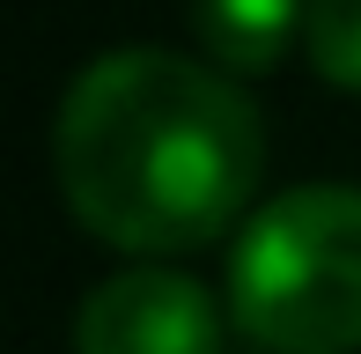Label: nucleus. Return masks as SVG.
<instances>
[{
	"instance_id": "f257e3e1",
	"label": "nucleus",
	"mask_w": 361,
	"mask_h": 354,
	"mask_svg": "<svg viewBox=\"0 0 361 354\" xmlns=\"http://www.w3.org/2000/svg\"><path fill=\"white\" fill-rule=\"evenodd\" d=\"M52 170L89 236L200 251L243 214L266 170V126L221 67L170 44H118L59 96Z\"/></svg>"
},
{
	"instance_id": "f03ea898",
	"label": "nucleus",
	"mask_w": 361,
	"mask_h": 354,
	"mask_svg": "<svg viewBox=\"0 0 361 354\" xmlns=\"http://www.w3.org/2000/svg\"><path fill=\"white\" fill-rule=\"evenodd\" d=\"M236 332L273 354L361 347V185H295L228 251Z\"/></svg>"
},
{
	"instance_id": "7ed1b4c3",
	"label": "nucleus",
	"mask_w": 361,
	"mask_h": 354,
	"mask_svg": "<svg viewBox=\"0 0 361 354\" xmlns=\"http://www.w3.org/2000/svg\"><path fill=\"white\" fill-rule=\"evenodd\" d=\"M74 354H221V310L170 266H126L81 295Z\"/></svg>"
},
{
	"instance_id": "20e7f679",
	"label": "nucleus",
	"mask_w": 361,
	"mask_h": 354,
	"mask_svg": "<svg viewBox=\"0 0 361 354\" xmlns=\"http://www.w3.org/2000/svg\"><path fill=\"white\" fill-rule=\"evenodd\" d=\"M185 8L221 74H266L310 23V0H185Z\"/></svg>"
},
{
	"instance_id": "39448f33",
	"label": "nucleus",
	"mask_w": 361,
	"mask_h": 354,
	"mask_svg": "<svg viewBox=\"0 0 361 354\" xmlns=\"http://www.w3.org/2000/svg\"><path fill=\"white\" fill-rule=\"evenodd\" d=\"M302 52H310V67L324 82L361 89V0H310Z\"/></svg>"
}]
</instances>
